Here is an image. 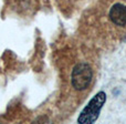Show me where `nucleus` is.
<instances>
[{
	"label": "nucleus",
	"mask_w": 126,
	"mask_h": 124,
	"mask_svg": "<svg viewBox=\"0 0 126 124\" xmlns=\"http://www.w3.org/2000/svg\"><path fill=\"white\" fill-rule=\"evenodd\" d=\"M105 101H106V94H105V92L101 91L97 94H95V96H93V99L89 102V104L81 112L80 116L78 119V123L91 124V123L95 122L97 120L98 114H100L101 109L103 107Z\"/></svg>",
	"instance_id": "obj_1"
},
{
	"label": "nucleus",
	"mask_w": 126,
	"mask_h": 124,
	"mask_svg": "<svg viewBox=\"0 0 126 124\" xmlns=\"http://www.w3.org/2000/svg\"><path fill=\"white\" fill-rule=\"evenodd\" d=\"M92 76H93V72H92L91 67L86 63H79L74 67L72 71V85L75 90L82 91L90 85Z\"/></svg>",
	"instance_id": "obj_2"
},
{
	"label": "nucleus",
	"mask_w": 126,
	"mask_h": 124,
	"mask_svg": "<svg viewBox=\"0 0 126 124\" xmlns=\"http://www.w3.org/2000/svg\"><path fill=\"white\" fill-rule=\"evenodd\" d=\"M110 19L115 26H126V6L123 3H115L110 10Z\"/></svg>",
	"instance_id": "obj_3"
}]
</instances>
